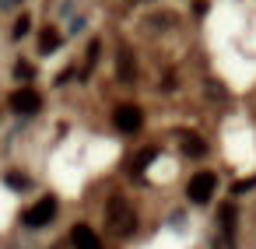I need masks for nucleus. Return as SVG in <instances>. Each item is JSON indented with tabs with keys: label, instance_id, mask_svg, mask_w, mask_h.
<instances>
[{
	"label": "nucleus",
	"instance_id": "f257e3e1",
	"mask_svg": "<svg viewBox=\"0 0 256 249\" xmlns=\"http://www.w3.org/2000/svg\"><path fill=\"white\" fill-rule=\"evenodd\" d=\"M106 214H109V228H112L116 235H130V232H134V210H130L126 200L112 196L109 207H106Z\"/></svg>",
	"mask_w": 256,
	"mask_h": 249
},
{
	"label": "nucleus",
	"instance_id": "f03ea898",
	"mask_svg": "<svg viewBox=\"0 0 256 249\" xmlns=\"http://www.w3.org/2000/svg\"><path fill=\"white\" fill-rule=\"evenodd\" d=\"M214 186H218V176H214V172H196V176L190 179L186 193H190L193 204H207V200L214 196Z\"/></svg>",
	"mask_w": 256,
	"mask_h": 249
},
{
	"label": "nucleus",
	"instance_id": "7ed1b4c3",
	"mask_svg": "<svg viewBox=\"0 0 256 249\" xmlns=\"http://www.w3.org/2000/svg\"><path fill=\"white\" fill-rule=\"evenodd\" d=\"M53 218H56V200L53 196H42V200H36V207L25 210V224L28 228H46Z\"/></svg>",
	"mask_w": 256,
	"mask_h": 249
},
{
	"label": "nucleus",
	"instance_id": "20e7f679",
	"mask_svg": "<svg viewBox=\"0 0 256 249\" xmlns=\"http://www.w3.org/2000/svg\"><path fill=\"white\" fill-rule=\"evenodd\" d=\"M112 123H116V130H123V134H137L140 123H144V112H140L137 106H116Z\"/></svg>",
	"mask_w": 256,
	"mask_h": 249
},
{
	"label": "nucleus",
	"instance_id": "39448f33",
	"mask_svg": "<svg viewBox=\"0 0 256 249\" xmlns=\"http://www.w3.org/2000/svg\"><path fill=\"white\" fill-rule=\"evenodd\" d=\"M39 106H42V98H39L32 88H22V92H14V95H11V109H14V112H22V116L39 112Z\"/></svg>",
	"mask_w": 256,
	"mask_h": 249
},
{
	"label": "nucleus",
	"instance_id": "423d86ee",
	"mask_svg": "<svg viewBox=\"0 0 256 249\" xmlns=\"http://www.w3.org/2000/svg\"><path fill=\"white\" fill-rule=\"evenodd\" d=\"M116 78H120L123 84H134V81H137V64H134V53H130L126 46L116 53Z\"/></svg>",
	"mask_w": 256,
	"mask_h": 249
},
{
	"label": "nucleus",
	"instance_id": "0eeeda50",
	"mask_svg": "<svg viewBox=\"0 0 256 249\" xmlns=\"http://www.w3.org/2000/svg\"><path fill=\"white\" fill-rule=\"evenodd\" d=\"M70 246H74V249H102V238H98L88 224H74V232H70Z\"/></svg>",
	"mask_w": 256,
	"mask_h": 249
},
{
	"label": "nucleus",
	"instance_id": "6e6552de",
	"mask_svg": "<svg viewBox=\"0 0 256 249\" xmlns=\"http://www.w3.org/2000/svg\"><path fill=\"white\" fill-rule=\"evenodd\" d=\"M56 46H60V32H56V28H42V32H39V50H42V56L56 53Z\"/></svg>",
	"mask_w": 256,
	"mask_h": 249
},
{
	"label": "nucleus",
	"instance_id": "1a4fd4ad",
	"mask_svg": "<svg viewBox=\"0 0 256 249\" xmlns=\"http://www.w3.org/2000/svg\"><path fill=\"white\" fill-rule=\"evenodd\" d=\"M182 151L190 154V158H204V151H207V144L196 137V134H182Z\"/></svg>",
	"mask_w": 256,
	"mask_h": 249
},
{
	"label": "nucleus",
	"instance_id": "9d476101",
	"mask_svg": "<svg viewBox=\"0 0 256 249\" xmlns=\"http://www.w3.org/2000/svg\"><path fill=\"white\" fill-rule=\"evenodd\" d=\"M154 158H158V148H144V151L137 154V172H144V168H148Z\"/></svg>",
	"mask_w": 256,
	"mask_h": 249
},
{
	"label": "nucleus",
	"instance_id": "9b49d317",
	"mask_svg": "<svg viewBox=\"0 0 256 249\" xmlns=\"http://www.w3.org/2000/svg\"><path fill=\"white\" fill-rule=\"evenodd\" d=\"M221 224H224V235H232V228H235V210L224 204L221 207Z\"/></svg>",
	"mask_w": 256,
	"mask_h": 249
},
{
	"label": "nucleus",
	"instance_id": "f8f14e48",
	"mask_svg": "<svg viewBox=\"0 0 256 249\" xmlns=\"http://www.w3.org/2000/svg\"><path fill=\"white\" fill-rule=\"evenodd\" d=\"M28 25H32V18H28V14H22V18L14 22V39H22V36H28Z\"/></svg>",
	"mask_w": 256,
	"mask_h": 249
},
{
	"label": "nucleus",
	"instance_id": "ddd939ff",
	"mask_svg": "<svg viewBox=\"0 0 256 249\" xmlns=\"http://www.w3.org/2000/svg\"><path fill=\"white\" fill-rule=\"evenodd\" d=\"M8 186H14V190H25V186H28V179H25L22 172H8Z\"/></svg>",
	"mask_w": 256,
	"mask_h": 249
},
{
	"label": "nucleus",
	"instance_id": "4468645a",
	"mask_svg": "<svg viewBox=\"0 0 256 249\" xmlns=\"http://www.w3.org/2000/svg\"><path fill=\"white\" fill-rule=\"evenodd\" d=\"M252 186H256V176H249V179H238V182L232 186V193H249Z\"/></svg>",
	"mask_w": 256,
	"mask_h": 249
},
{
	"label": "nucleus",
	"instance_id": "2eb2a0df",
	"mask_svg": "<svg viewBox=\"0 0 256 249\" xmlns=\"http://www.w3.org/2000/svg\"><path fill=\"white\" fill-rule=\"evenodd\" d=\"M14 74H18V78H22V81H28V78H32V74H36V70H32V64H25V60H22V64H18V67H14Z\"/></svg>",
	"mask_w": 256,
	"mask_h": 249
},
{
	"label": "nucleus",
	"instance_id": "dca6fc26",
	"mask_svg": "<svg viewBox=\"0 0 256 249\" xmlns=\"http://www.w3.org/2000/svg\"><path fill=\"white\" fill-rule=\"evenodd\" d=\"M98 50H102V46H98V39H95V42L88 46V64H92V67L98 64Z\"/></svg>",
	"mask_w": 256,
	"mask_h": 249
},
{
	"label": "nucleus",
	"instance_id": "f3484780",
	"mask_svg": "<svg viewBox=\"0 0 256 249\" xmlns=\"http://www.w3.org/2000/svg\"><path fill=\"white\" fill-rule=\"evenodd\" d=\"M56 249H64V246H56Z\"/></svg>",
	"mask_w": 256,
	"mask_h": 249
}]
</instances>
